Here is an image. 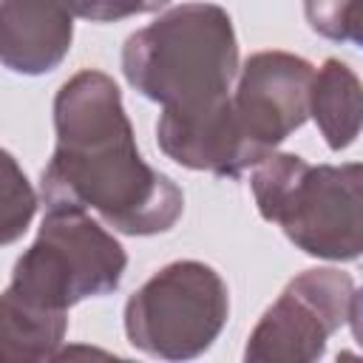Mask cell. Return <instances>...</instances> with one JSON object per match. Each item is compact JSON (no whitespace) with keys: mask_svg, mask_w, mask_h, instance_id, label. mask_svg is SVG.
<instances>
[{"mask_svg":"<svg viewBox=\"0 0 363 363\" xmlns=\"http://www.w3.org/2000/svg\"><path fill=\"white\" fill-rule=\"evenodd\" d=\"M309 116L315 119L329 150H346L360 133V79L357 74L329 57L309 85Z\"/></svg>","mask_w":363,"mask_h":363,"instance_id":"cell-10","label":"cell"},{"mask_svg":"<svg viewBox=\"0 0 363 363\" xmlns=\"http://www.w3.org/2000/svg\"><path fill=\"white\" fill-rule=\"evenodd\" d=\"M122 74L164 113L199 116L224 108L238 77L233 17L216 3H182L162 11L125 40Z\"/></svg>","mask_w":363,"mask_h":363,"instance_id":"cell-2","label":"cell"},{"mask_svg":"<svg viewBox=\"0 0 363 363\" xmlns=\"http://www.w3.org/2000/svg\"><path fill=\"white\" fill-rule=\"evenodd\" d=\"M74 11L68 0H0V65L40 77L71 51Z\"/></svg>","mask_w":363,"mask_h":363,"instance_id":"cell-8","label":"cell"},{"mask_svg":"<svg viewBox=\"0 0 363 363\" xmlns=\"http://www.w3.org/2000/svg\"><path fill=\"white\" fill-rule=\"evenodd\" d=\"M312 74V62L289 51H258L238 65V85L230 102L255 164L306 122Z\"/></svg>","mask_w":363,"mask_h":363,"instance_id":"cell-7","label":"cell"},{"mask_svg":"<svg viewBox=\"0 0 363 363\" xmlns=\"http://www.w3.org/2000/svg\"><path fill=\"white\" fill-rule=\"evenodd\" d=\"M264 221L312 258L354 261L363 250V167L309 164L295 153L269 150L250 176Z\"/></svg>","mask_w":363,"mask_h":363,"instance_id":"cell-3","label":"cell"},{"mask_svg":"<svg viewBox=\"0 0 363 363\" xmlns=\"http://www.w3.org/2000/svg\"><path fill=\"white\" fill-rule=\"evenodd\" d=\"M68 312L34 306L9 286L0 292V363H40L60 357Z\"/></svg>","mask_w":363,"mask_h":363,"instance_id":"cell-9","label":"cell"},{"mask_svg":"<svg viewBox=\"0 0 363 363\" xmlns=\"http://www.w3.org/2000/svg\"><path fill=\"white\" fill-rule=\"evenodd\" d=\"M170 0H68L71 11L88 23H116L133 14H150Z\"/></svg>","mask_w":363,"mask_h":363,"instance_id":"cell-13","label":"cell"},{"mask_svg":"<svg viewBox=\"0 0 363 363\" xmlns=\"http://www.w3.org/2000/svg\"><path fill=\"white\" fill-rule=\"evenodd\" d=\"M360 292L349 272L312 267L298 272L247 337V363H312L329 337L352 326L357 332Z\"/></svg>","mask_w":363,"mask_h":363,"instance_id":"cell-6","label":"cell"},{"mask_svg":"<svg viewBox=\"0 0 363 363\" xmlns=\"http://www.w3.org/2000/svg\"><path fill=\"white\" fill-rule=\"evenodd\" d=\"M306 23L315 34L360 45V14L357 0H303Z\"/></svg>","mask_w":363,"mask_h":363,"instance_id":"cell-12","label":"cell"},{"mask_svg":"<svg viewBox=\"0 0 363 363\" xmlns=\"http://www.w3.org/2000/svg\"><path fill=\"white\" fill-rule=\"evenodd\" d=\"M37 193L17 164V159L0 147V247L26 235L37 213Z\"/></svg>","mask_w":363,"mask_h":363,"instance_id":"cell-11","label":"cell"},{"mask_svg":"<svg viewBox=\"0 0 363 363\" xmlns=\"http://www.w3.org/2000/svg\"><path fill=\"white\" fill-rule=\"evenodd\" d=\"M230 318V289L204 261H173L153 272L125 303L133 349L159 360L204 354Z\"/></svg>","mask_w":363,"mask_h":363,"instance_id":"cell-5","label":"cell"},{"mask_svg":"<svg viewBox=\"0 0 363 363\" xmlns=\"http://www.w3.org/2000/svg\"><path fill=\"white\" fill-rule=\"evenodd\" d=\"M128 267L125 247L88 210L74 204L48 207L37 238L14 261L9 289L23 301L68 312L85 298L119 289Z\"/></svg>","mask_w":363,"mask_h":363,"instance_id":"cell-4","label":"cell"},{"mask_svg":"<svg viewBox=\"0 0 363 363\" xmlns=\"http://www.w3.org/2000/svg\"><path fill=\"white\" fill-rule=\"evenodd\" d=\"M54 153L40 176L45 207L94 210L125 235L167 233L182 210V187L150 167L133 136L119 85L96 68L65 79L54 96Z\"/></svg>","mask_w":363,"mask_h":363,"instance_id":"cell-1","label":"cell"}]
</instances>
